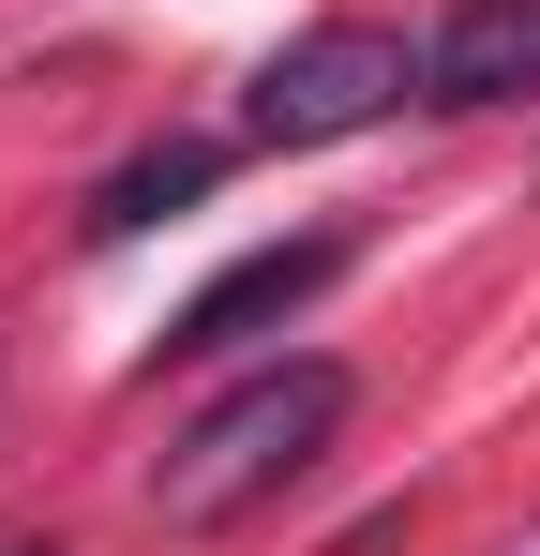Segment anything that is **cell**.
Here are the masks:
<instances>
[{
	"label": "cell",
	"mask_w": 540,
	"mask_h": 556,
	"mask_svg": "<svg viewBox=\"0 0 540 556\" xmlns=\"http://www.w3.org/2000/svg\"><path fill=\"white\" fill-rule=\"evenodd\" d=\"M346 406H360L346 362H256L241 391H210L166 452H151V527H166V542H210V527L270 511L300 466L346 437Z\"/></svg>",
	"instance_id": "cell-1"
},
{
	"label": "cell",
	"mask_w": 540,
	"mask_h": 556,
	"mask_svg": "<svg viewBox=\"0 0 540 556\" xmlns=\"http://www.w3.org/2000/svg\"><path fill=\"white\" fill-rule=\"evenodd\" d=\"M406 91H421V46H406L390 15H316V30H285L256 61L241 136H256V151H331V136H375Z\"/></svg>",
	"instance_id": "cell-2"
},
{
	"label": "cell",
	"mask_w": 540,
	"mask_h": 556,
	"mask_svg": "<svg viewBox=\"0 0 540 556\" xmlns=\"http://www.w3.org/2000/svg\"><path fill=\"white\" fill-rule=\"evenodd\" d=\"M331 271H346V226H300V241H256V256H226V271H210V286L166 316V362H226V346L285 331V316H300Z\"/></svg>",
	"instance_id": "cell-3"
},
{
	"label": "cell",
	"mask_w": 540,
	"mask_h": 556,
	"mask_svg": "<svg viewBox=\"0 0 540 556\" xmlns=\"http://www.w3.org/2000/svg\"><path fill=\"white\" fill-rule=\"evenodd\" d=\"M540 91V0H450L421 30V105L480 121V105H526Z\"/></svg>",
	"instance_id": "cell-4"
},
{
	"label": "cell",
	"mask_w": 540,
	"mask_h": 556,
	"mask_svg": "<svg viewBox=\"0 0 540 556\" xmlns=\"http://www.w3.org/2000/svg\"><path fill=\"white\" fill-rule=\"evenodd\" d=\"M210 181H226V151H210V136H151V151H120V166L90 181L76 241H136V226H166V211H195Z\"/></svg>",
	"instance_id": "cell-5"
},
{
	"label": "cell",
	"mask_w": 540,
	"mask_h": 556,
	"mask_svg": "<svg viewBox=\"0 0 540 556\" xmlns=\"http://www.w3.org/2000/svg\"><path fill=\"white\" fill-rule=\"evenodd\" d=\"M0 556H61V542H0Z\"/></svg>",
	"instance_id": "cell-6"
}]
</instances>
